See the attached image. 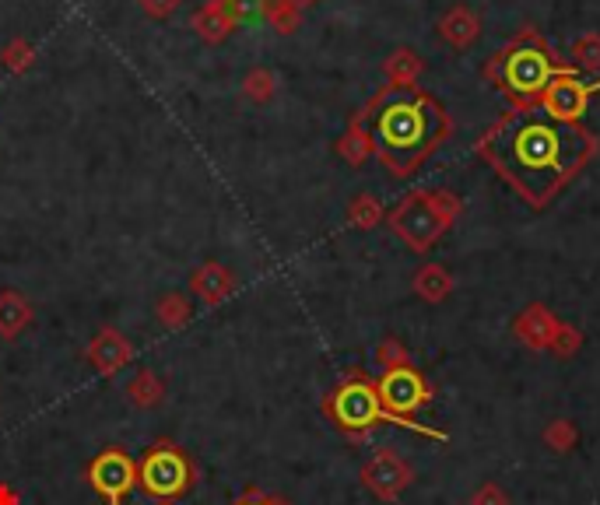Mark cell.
Segmentation results:
<instances>
[{
    "label": "cell",
    "instance_id": "1",
    "mask_svg": "<svg viewBox=\"0 0 600 505\" xmlns=\"http://www.w3.org/2000/svg\"><path fill=\"white\" fill-rule=\"evenodd\" d=\"M478 155L541 211L597 155V137L583 123H562L541 106H527L495 120L478 141Z\"/></svg>",
    "mask_w": 600,
    "mask_h": 505
},
{
    "label": "cell",
    "instance_id": "2",
    "mask_svg": "<svg viewBox=\"0 0 600 505\" xmlns=\"http://www.w3.org/2000/svg\"><path fill=\"white\" fill-rule=\"evenodd\" d=\"M358 116L369 127L376 158L397 179H408L411 172L422 169V162H429L443 148V141L453 130L443 102L418 85L415 88L386 85Z\"/></svg>",
    "mask_w": 600,
    "mask_h": 505
},
{
    "label": "cell",
    "instance_id": "3",
    "mask_svg": "<svg viewBox=\"0 0 600 505\" xmlns=\"http://www.w3.org/2000/svg\"><path fill=\"white\" fill-rule=\"evenodd\" d=\"M562 60L555 57L544 36L537 29H520L506 46L488 57V64L481 67V78L488 85H495L513 109L537 106L544 95V88L555 81V74H562Z\"/></svg>",
    "mask_w": 600,
    "mask_h": 505
},
{
    "label": "cell",
    "instance_id": "4",
    "mask_svg": "<svg viewBox=\"0 0 600 505\" xmlns=\"http://www.w3.org/2000/svg\"><path fill=\"white\" fill-rule=\"evenodd\" d=\"M460 211H464V200L453 190H415L386 214V225L408 249L429 253L450 232Z\"/></svg>",
    "mask_w": 600,
    "mask_h": 505
},
{
    "label": "cell",
    "instance_id": "5",
    "mask_svg": "<svg viewBox=\"0 0 600 505\" xmlns=\"http://www.w3.org/2000/svg\"><path fill=\"white\" fill-rule=\"evenodd\" d=\"M193 484H197V467L186 456V449H179L176 442H151L141 460H137V488L155 505L179 502V498L190 495Z\"/></svg>",
    "mask_w": 600,
    "mask_h": 505
},
{
    "label": "cell",
    "instance_id": "6",
    "mask_svg": "<svg viewBox=\"0 0 600 505\" xmlns=\"http://www.w3.org/2000/svg\"><path fill=\"white\" fill-rule=\"evenodd\" d=\"M376 390H379V400H383V411L393 418V425L411 428V432H418V435H429V439L446 442V432L411 421L418 411H422V407L432 404L429 383H425V376L415 369V365H397V369H386L383 376L376 379Z\"/></svg>",
    "mask_w": 600,
    "mask_h": 505
},
{
    "label": "cell",
    "instance_id": "7",
    "mask_svg": "<svg viewBox=\"0 0 600 505\" xmlns=\"http://www.w3.org/2000/svg\"><path fill=\"white\" fill-rule=\"evenodd\" d=\"M323 411H327V418L334 421L341 432H351V435L369 432V428L376 425H393V418L383 411L376 383H372L369 376H362V372H355V376H348L344 383H337L334 390L327 393V400H323Z\"/></svg>",
    "mask_w": 600,
    "mask_h": 505
},
{
    "label": "cell",
    "instance_id": "8",
    "mask_svg": "<svg viewBox=\"0 0 600 505\" xmlns=\"http://www.w3.org/2000/svg\"><path fill=\"white\" fill-rule=\"evenodd\" d=\"M85 481L106 505H123L137 488V460L123 446H106L88 460Z\"/></svg>",
    "mask_w": 600,
    "mask_h": 505
},
{
    "label": "cell",
    "instance_id": "9",
    "mask_svg": "<svg viewBox=\"0 0 600 505\" xmlns=\"http://www.w3.org/2000/svg\"><path fill=\"white\" fill-rule=\"evenodd\" d=\"M590 78H583V74L576 71L572 64L562 67V74H555V81H551L548 88H544L541 102L537 106L544 109L548 116H555V120L562 123H579L586 113V106H590Z\"/></svg>",
    "mask_w": 600,
    "mask_h": 505
},
{
    "label": "cell",
    "instance_id": "10",
    "mask_svg": "<svg viewBox=\"0 0 600 505\" xmlns=\"http://www.w3.org/2000/svg\"><path fill=\"white\" fill-rule=\"evenodd\" d=\"M358 477H362V484L376 498L393 502V498H400L411 488V481H415V467H411L408 460H400L393 449H379V453H372L369 460L362 463Z\"/></svg>",
    "mask_w": 600,
    "mask_h": 505
},
{
    "label": "cell",
    "instance_id": "11",
    "mask_svg": "<svg viewBox=\"0 0 600 505\" xmlns=\"http://www.w3.org/2000/svg\"><path fill=\"white\" fill-rule=\"evenodd\" d=\"M85 362L92 365L99 376H116L123 365L134 362V344H130L116 327H102L99 334L88 341Z\"/></svg>",
    "mask_w": 600,
    "mask_h": 505
},
{
    "label": "cell",
    "instance_id": "12",
    "mask_svg": "<svg viewBox=\"0 0 600 505\" xmlns=\"http://www.w3.org/2000/svg\"><path fill=\"white\" fill-rule=\"evenodd\" d=\"M190 292L197 295V302L215 309L222 306L225 299H232V292H236V274L225 264H218V260H204V264L190 274Z\"/></svg>",
    "mask_w": 600,
    "mask_h": 505
},
{
    "label": "cell",
    "instance_id": "13",
    "mask_svg": "<svg viewBox=\"0 0 600 505\" xmlns=\"http://www.w3.org/2000/svg\"><path fill=\"white\" fill-rule=\"evenodd\" d=\"M190 25L204 43H225L239 25L236 0H208L200 11H193Z\"/></svg>",
    "mask_w": 600,
    "mask_h": 505
},
{
    "label": "cell",
    "instance_id": "14",
    "mask_svg": "<svg viewBox=\"0 0 600 505\" xmlns=\"http://www.w3.org/2000/svg\"><path fill=\"white\" fill-rule=\"evenodd\" d=\"M555 327H558V316L551 313L544 302H530L513 320V334L534 351H548L551 337H555Z\"/></svg>",
    "mask_w": 600,
    "mask_h": 505
},
{
    "label": "cell",
    "instance_id": "15",
    "mask_svg": "<svg viewBox=\"0 0 600 505\" xmlns=\"http://www.w3.org/2000/svg\"><path fill=\"white\" fill-rule=\"evenodd\" d=\"M436 32L443 43L453 46V50H471V46L481 39V18H478V11L467 8V4H453V8L439 18Z\"/></svg>",
    "mask_w": 600,
    "mask_h": 505
},
{
    "label": "cell",
    "instance_id": "16",
    "mask_svg": "<svg viewBox=\"0 0 600 505\" xmlns=\"http://www.w3.org/2000/svg\"><path fill=\"white\" fill-rule=\"evenodd\" d=\"M32 320H36L32 302L22 292H15V288H4L0 292V337L4 341H18L32 327Z\"/></svg>",
    "mask_w": 600,
    "mask_h": 505
},
{
    "label": "cell",
    "instance_id": "17",
    "mask_svg": "<svg viewBox=\"0 0 600 505\" xmlns=\"http://www.w3.org/2000/svg\"><path fill=\"white\" fill-rule=\"evenodd\" d=\"M422 71H425V60L418 57L415 50H408V46H400V50H393L390 57L383 60V78L390 88H415Z\"/></svg>",
    "mask_w": 600,
    "mask_h": 505
},
{
    "label": "cell",
    "instance_id": "18",
    "mask_svg": "<svg viewBox=\"0 0 600 505\" xmlns=\"http://www.w3.org/2000/svg\"><path fill=\"white\" fill-rule=\"evenodd\" d=\"M411 288H415V295L418 299H425V302H446L450 299V292H453V274L446 271L443 264H422L415 271V278H411Z\"/></svg>",
    "mask_w": 600,
    "mask_h": 505
},
{
    "label": "cell",
    "instance_id": "19",
    "mask_svg": "<svg viewBox=\"0 0 600 505\" xmlns=\"http://www.w3.org/2000/svg\"><path fill=\"white\" fill-rule=\"evenodd\" d=\"M337 155H341L348 165H355V169L376 155V148H372V134H369V127H365L362 116H355V120L348 123V130H344L341 141H337Z\"/></svg>",
    "mask_w": 600,
    "mask_h": 505
},
{
    "label": "cell",
    "instance_id": "20",
    "mask_svg": "<svg viewBox=\"0 0 600 505\" xmlns=\"http://www.w3.org/2000/svg\"><path fill=\"white\" fill-rule=\"evenodd\" d=\"M165 379L158 376L155 369H137L134 379L127 383V400L137 407V411H151L165 400Z\"/></svg>",
    "mask_w": 600,
    "mask_h": 505
},
{
    "label": "cell",
    "instance_id": "21",
    "mask_svg": "<svg viewBox=\"0 0 600 505\" xmlns=\"http://www.w3.org/2000/svg\"><path fill=\"white\" fill-rule=\"evenodd\" d=\"M193 309L197 306H193L190 295H183V292H165V295H158V302H155V316L165 330H183L186 323L193 320Z\"/></svg>",
    "mask_w": 600,
    "mask_h": 505
},
{
    "label": "cell",
    "instance_id": "22",
    "mask_svg": "<svg viewBox=\"0 0 600 505\" xmlns=\"http://www.w3.org/2000/svg\"><path fill=\"white\" fill-rule=\"evenodd\" d=\"M260 18L281 36H292L302 25V8H295L292 0H260Z\"/></svg>",
    "mask_w": 600,
    "mask_h": 505
},
{
    "label": "cell",
    "instance_id": "23",
    "mask_svg": "<svg viewBox=\"0 0 600 505\" xmlns=\"http://www.w3.org/2000/svg\"><path fill=\"white\" fill-rule=\"evenodd\" d=\"M386 218L383 204H379L372 193H355L348 204V225L358 228V232H369V228H376L379 221Z\"/></svg>",
    "mask_w": 600,
    "mask_h": 505
},
{
    "label": "cell",
    "instance_id": "24",
    "mask_svg": "<svg viewBox=\"0 0 600 505\" xmlns=\"http://www.w3.org/2000/svg\"><path fill=\"white\" fill-rule=\"evenodd\" d=\"M572 67L579 74H600V32H583L572 43Z\"/></svg>",
    "mask_w": 600,
    "mask_h": 505
},
{
    "label": "cell",
    "instance_id": "25",
    "mask_svg": "<svg viewBox=\"0 0 600 505\" xmlns=\"http://www.w3.org/2000/svg\"><path fill=\"white\" fill-rule=\"evenodd\" d=\"M274 92H278V78H274V71H267V67H253V71H246V78H243L246 99L257 102V106H264V102L274 99Z\"/></svg>",
    "mask_w": 600,
    "mask_h": 505
},
{
    "label": "cell",
    "instance_id": "26",
    "mask_svg": "<svg viewBox=\"0 0 600 505\" xmlns=\"http://www.w3.org/2000/svg\"><path fill=\"white\" fill-rule=\"evenodd\" d=\"M544 442H548V449H555V453H569V449H576V442H579L576 421L555 418L548 428H544Z\"/></svg>",
    "mask_w": 600,
    "mask_h": 505
},
{
    "label": "cell",
    "instance_id": "27",
    "mask_svg": "<svg viewBox=\"0 0 600 505\" xmlns=\"http://www.w3.org/2000/svg\"><path fill=\"white\" fill-rule=\"evenodd\" d=\"M36 60V50H32L29 39H11L4 50H0V64L8 67L11 74H25Z\"/></svg>",
    "mask_w": 600,
    "mask_h": 505
},
{
    "label": "cell",
    "instance_id": "28",
    "mask_svg": "<svg viewBox=\"0 0 600 505\" xmlns=\"http://www.w3.org/2000/svg\"><path fill=\"white\" fill-rule=\"evenodd\" d=\"M579 348H583V330L572 327V323H562V320H558L555 337H551L548 351H551V355H558V358H572Z\"/></svg>",
    "mask_w": 600,
    "mask_h": 505
},
{
    "label": "cell",
    "instance_id": "29",
    "mask_svg": "<svg viewBox=\"0 0 600 505\" xmlns=\"http://www.w3.org/2000/svg\"><path fill=\"white\" fill-rule=\"evenodd\" d=\"M376 365L379 369H397V365H411V355H408V348L397 341V337H386L383 344L376 348Z\"/></svg>",
    "mask_w": 600,
    "mask_h": 505
},
{
    "label": "cell",
    "instance_id": "30",
    "mask_svg": "<svg viewBox=\"0 0 600 505\" xmlns=\"http://www.w3.org/2000/svg\"><path fill=\"white\" fill-rule=\"evenodd\" d=\"M471 505H513V502H509V495H506V488H502V484L488 481L471 495Z\"/></svg>",
    "mask_w": 600,
    "mask_h": 505
},
{
    "label": "cell",
    "instance_id": "31",
    "mask_svg": "<svg viewBox=\"0 0 600 505\" xmlns=\"http://www.w3.org/2000/svg\"><path fill=\"white\" fill-rule=\"evenodd\" d=\"M137 4H141V11H144L148 18L162 22V18H169L172 11H176L179 4H183V0H137Z\"/></svg>",
    "mask_w": 600,
    "mask_h": 505
},
{
    "label": "cell",
    "instance_id": "32",
    "mask_svg": "<svg viewBox=\"0 0 600 505\" xmlns=\"http://www.w3.org/2000/svg\"><path fill=\"white\" fill-rule=\"evenodd\" d=\"M232 505H288V502L278 495H264V491H246V495L236 498Z\"/></svg>",
    "mask_w": 600,
    "mask_h": 505
},
{
    "label": "cell",
    "instance_id": "33",
    "mask_svg": "<svg viewBox=\"0 0 600 505\" xmlns=\"http://www.w3.org/2000/svg\"><path fill=\"white\" fill-rule=\"evenodd\" d=\"M0 505H22V498L11 484H0Z\"/></svg>",
    "mask_w": 600,
    "mask_h": 505
},
{
    "label": "cell",
    "instance_id": "34",
    "mask_svg": "<svg viewBox=\"0 0 600 505\" xmlns=\"http://www.w3.org/2000/svg\"><path fill=\"white\" fill-rule=\"evenodd\" d=\"M295 8H309V4H316V0H292Z\"/></svg>",
    "mask_w": 600,
    "mask_h": 505
}]
</instances>
